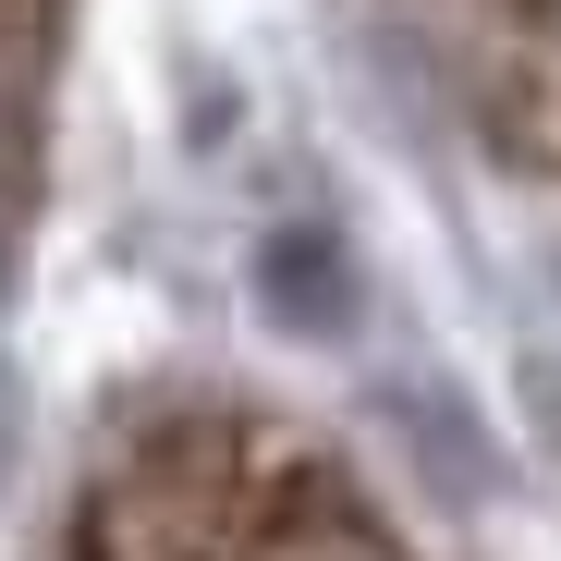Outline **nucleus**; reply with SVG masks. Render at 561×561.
Wrapping results in <instances>:
<instances>
[{
    "mask_svg": "<svg viewBox=\"0 0 561 561\" xmlns=\"http://www.w3.org/2000/svg\"><path fill=\"white\" fill-rule=\"evenodd\" d=\"M73 561H403V537L318 439L256 415H171L85 477Z\"/></svg>",
    "mask_w": 561,
    "mask_h": 561,
    "instance_id": "nucleus-1",
    "label": "nucleus"
},
{
    "mask_svg": "<svg viewBox=\"0 0 561 561\" xmlns=\"http://www.w3.org/2000/svg\"><path fill=\"white\" fill-rule=\"evenodd\" d=\"M37 37H49V0H0V61H37Z\"/></svg>",
    "mask_w": 561,
    "mask_h": 561,
    "instance_id": "nucleus-2",
    "label": "nucleus"
}]
</instances>
